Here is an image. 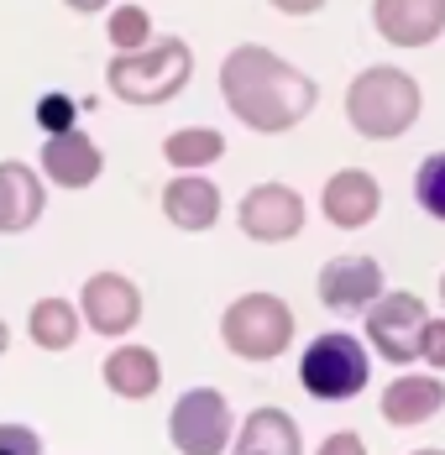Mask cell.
I'll list each match as a JSON object with an SVG mask.
<instances>
[{"instance_id":"obj_1","label":"cell","mask_w":445,"mask_h":455,"mask_svg":"<svg viewBox=\"0 0 445 455\" xmlns=\"http://www.w3.org/2000/svg\"><path fill=\"white\" fill-rule=\"evenodd\" d=\"M221 100L247 132L278 137V132H294L314 110L320 84L288 58H278L272 47L241 43L221 58Z\"/></svg>"},{"instance_id":"obj_2","label":"cell","mask_w":445,"mask_h":455,"mask_svg":"<svg viewBox=\"0 0 445 455\" xmlns=\"http://www.w3.org/2000/svg\"><path fill=\"white\" fill-rule=\"evenodd\" d=\"M425 94L414 84V74H403L393 63H372L346 84V121L356 137L367 141H393L419 121Z\"/></svg>"},{"instance_id":"obj_3","label":"cell","mask_w":445,"mask_h":455,"mask_svg":"<svg viewBox=\"0 0 445 455\" xmlns=\"http://www.w3.org/2000/svg\"><path fill=\"white\" fill-rule=\"evenodd\" d=\"M194 79V52L183 37H152L142 52H121L110 63V94L126 105H168Z\"/></svg>"},{"instance_id":"obj_4","label":"cell","mask_w":445,"mask_h":455,"mask_svg":"<svg viewBox=\"0 0 445 455\" xmlns=\"http://www.w3.org/2000/svg\"><path fill=\"white\" fill-rule=\"evenodd\" d=\"M294 309L278 293H241L221 315V346L241 362H278L294 346Z\"/></svg>"},{"instance_id":"obj_5","label":"cell","mask_w":445,"mask_h":455,"mask_svg":"<svg viewBox=\"0 0 445 455\" xmlns=\"http://www.w3.org/2000/svg\"><path fill=\"white\" fill-rule=\"evenodd\" d=\"M372 377V346L346 330H325L299 351V382L320 403H346Z\"/></svg>"},{"instance_id":"obj_6","label":"cell","mask_w":445,"mask_h":455,"mask_svg":"<svg viewBox=\"0 0 445 455\" xmlns=\"http://www.w3.org/2000/svg\"><path fill=\"white\" fill-rule=\"evenodd\" d=\"M168 440L178 455H225L236 440V419L221 387H189L168 409Z\"/></svg>"},{"instance_id":"obj_7","label":"cell","mask_w":445,"mask_h":455,"mask_svg":"<svg viewBox=\"0 0 445 455\" xmlns=\"http://www.w3.org/2000/svg\"><path fill=\"white\" fill-rule=\"evenodd\" d=\"M425 324H430V309L419 293H383L372 309H367V346L372 356L393 366L419 362V340H425Z\"/></svg>"},{"instance_id":"obj_8","label":"cell","mask_w":445,"mask_h":455,"mask_svg":"<svg viewBox=\"0 0 445 455\" xmlns=\"http://www.w3.org/2000/svg\"><path fill=\"white\" fill-rule=\"evenodd\" d=\"M236 226L247 241H263V246H283L304 230V194L288 188V183H257L241 194L236 204Z\"/></svg>"},{"instance_id":"obj_9","label":"cell","mask_w":445,"mask_h":455,"mask_svg":"<svg viewBox=\"0 0 445 455\" xmlns=\"http://www.w3.org/2000/svg\"><path fill=\"white\" fill-rule=\"evenodd\" d=\"M79 315H85V324L94 335L121 340V335H132L136 319H142V288L126 273H94L79 288Z\"/></svg>"},{"instance_id":"obj_10","label":"cell","mask_w":445,"mask_h":455,"mask_svg":"<svg viewBox=\"0 0 445 455\" xmlns=\"http://www.w3.org/2000/svg\"><path fill=\"white\" fill-rule=\"evenodd\" d=\"M314 293L330 315H367L388 288H383V267L372 257H330L320 277H314Z\"/></svg>"},{"instance_id":"obj_11","label":"cell","mask_w":445,"mask_h":455,"mask_svg":"<svg viewBox=\"0 0 445 455\" xmlns=\"http://www.w3.org/2000/svg\"><path fill=\"white\" fill-rule=\"evenodd\" d=\"M377 210H383V188H377V179L367 168H341V173H330V183L320 188V215L336 230L372 226Z\"/></svg>"},{"instance_id":"obj_12","label":"cell","mask_w":445,"mask_h":455,"mask_svg":"<svg viewBox=\"0 0 445 455\" xmlns=\"http://www.w3.org/2000/svg\"><path fill=\"white\" fill-rule=\"evenodd\" d=\"M441 409H445V377L441 371H399L383 387V398H377V413L393 429H419V424H430Z\"/></svg>"},{"instance_id":"obj_13","label":"cell","mask_w":445,"mask_h":455,"mask_svg":"<svg viewBox=\"0 0 445 455\" xmlns=\"http://www.w3.org/2000/svg\"><path fill=\"white\" fill-rule=\"evenodd\" d=\"M377 37L393 47H430L445 32V0H372Z\"/></svg>"},{"instance_id":"obj_14","label":"cell","mask_w":445,"mask_h":455,"mask_svg":"<svg viewBox=\"0 0 445 455\" xmlns=\"http://www.w3.org/2000/svg\"><path fill=\"white\" fill-rule=\"evenodd\" d=\"M43 210H47L43 179L27 163L5 157L0 163V235H27V230L43 220Z\"/></svg>"},{"instance_id":"obj_15","label":"cell","mask_w":445,"mask_h":455,"mask_svg":"<svg viewBox=\"0 0 445 455\" xmlns=\"http://www.w3.org/2000/svg\"><path fill=\"white\" fill-rule=\"evenodd\" d=\"M231 455H304V435H299V419L288 409H252L236 424V440Z\"/></svg>"},{"instance_id":"obj_16","label":"cell","mask_w":445,"mask_h":455,"mask_svg":"<svg viewBox=\"0 0 445 455\" xmlns=\"http://www.w3.org/2000/svg\"><path fill=\"white\" fill-rule=\"evenodd\" d=\"M100 377H105V387L116 393V398H126V403H142V398H152L158 387H163V362H158V351L152 346H116L105 366H100Z\"/></svg>"},{"instance_id":"obj_17","label":"cell","mask_w":445,"mask_h":455,"mask_svg":"<svg viewBox=\"0 0 445 455\" xmlns=\"http://www.w3.org/2000/svg\"><path fill=\"white\" fill-rule=\"evenodd\" d=\"M105 168V152L85 137V132H69V137H47L43 141V179L58 188H89Z\"/></svg>"},{"instance_id":"obj_18","label":"cell","mask_w":445,"mask_h":455,"mask_svg":"<svg viewBox=\"0 0 445 455\" xmlns=\"http://www.w3.org/2000/svg\"><path fill=\"white\" fill-rule=\"evenodd\" d=\"M163 215H168V226L199 235L221 220V188L199 173H174V183L163 188Z\"/></svg>"},{"instance_id":"obj_19","label":"cell","mask_w":445,"mask_h":455,"mask_svg":"<svg viewBox=\"0 0 445 455\" xmlns=\"http://www.w3.org/2000/svg\"><path fill=\"white\" fill-rule=\"evenodd\" d=\"M79 330H85V315H79V304H69V299H58V293H47L32 304V315H27V335H32V346L37 351H69L74 340H79Z\"/></svg>"},{"instance_id":"obj_20","label":"cell","mask_w":445,"mask_h":455,"mask_svg":"<svg viewBox=\"0 0 445 455\" xmlns=\"http://www.w3.org/2000/svg\"><path fill=\"white\" fill-rule=\"evenodd\" d=\"M163 157L174 163V173H199V168L225 157V137L215 126H178L174 137L163 141Z\"/></svg>"},{"instance_id":"obj_21","label":"cell","mask_w":445,"mask_h":455,"mask_svg":"<svg viewBox=\"0 0 445 455\" xmlns=\"http://www.w3.org/2000/svg\"><path fill=\"white\" fill-rule=\"evenodd\" d=\"M105 37L116 52H142V47L152 43V16H147V5H116L110 16H105Z\"/></svg>"},{"instance_id":"obj_22","label":"cell","mask_w":445,"mask_h":455,"mask_svg":"<svg viewBox=\"0 0 445 455\" xmlns=\"http://www.w3.org/2000/svg\"><path fill=\"white\" fill-rule=\"evenodd\" d=\"M414 199L430 220H445V152H430L414 173Z\"/></svg>"},{"instance_id":"obj_23","label":"cell","mask_w":445,"mask_h":455,"mask_svg":"<svg viewBox=\"0 0 445 455\" xmlns=\"http://www.w3.org/2000/svg\"><path fill=\"white\" fill-rule=\"evenodd\" d=\"M74 121H79V105H74L69 94H43V100H37V126H43L47 137H69V132H79Z\"/></svg>"},{"instance_id":"obj_24","label":"cell","mask_w":445,"mask_h":455,"mask_svg":"<svg viewBox=\"0 0 445 455\" xmlns=\"http://www.w3.org/2000/svg\"><path fill=\"white\" fill-rule=\"evenodd\" d=\"M0 455H43V435L32 424H0Z\"/></svg>"},{"instance_id":"obj_25","label":"cell","mask_w":445,"mask_h":455,"mask_svg":"<svg viewBox=\"0 0 445 455\" xmlns=\"http://www.w3.org/2000/svg\"><path fill=\"white\" fill-rule=\"evenodd\" d=\"M419 362L430 371H445V315L425 324V340H419Z\"/></svg>"},{"instance_id":"obj_26","label":"cell","mask_w":445,"mask_h":455,"mask_svg":"<svg viewBox=\"0 0 445 455\" xmlns=\"http://www.w3.org/2000/svg\"><path fill=\"white\" fill-rule=\"evenodd\" d=\"M314 455H367V440L356 429H336V435H325V445Z\"/></svg>"},{"instance_id":"obj_27","label":"cell","mask_w":445,"mask_h":455,"mask_svg":"<svg viewBox=\"0 0 445 455\" xmlns=\"http://www.w3.org/2000/svg\"><path fill=\"white\" fill-rule=\"evenodd\" d=\"M267 5H272V11H283V16H314L325 0H267Z\"/></svg>"},{"instance_id":"obj_28","label":"cell","mask_w":445,"mask_h":455,"mask_svg":"<svg viewBox=\"0 0 445 455\" xmlns=\"http://www.w3.org/2000/svg\"><path fill=\"white\" fill-rule=\"evenodd\" d=\"M63 5H69V11H79V16H94V11H105L110 0H63Z\"/></svg>"},{"instance_id":"obj_29","label":"cell","mask_w":445,"mask_h":455,"mask_svg":"<svg viewBox=\"0 0 445 455\" xmlns=\"http://www.w3.org/2000/svg\"><path fill=\"white\" fill-rule=\"evenodd\" d=\"M11 351V330H5V319H0V356Z\"/></svg>"},{"instance_id":"obj_30","label":"cell","mask_w":445,"mask_h":455,"mask_svg":"<svg viewBox=\"0 0 445 455\" xmlns=\"http://www.w3.org/2000/svg\"><path fill=\"white\" fill-rule=\"evenodd\" d=\"M409 455H445V451H435V445H425V451H409Z\"/></svg>"},{"instance_id":"obj_31","label":"cell","mask_w":445,"mask_h":455,"mask_svg":"<svg viewBox=\"0 0 445 455\" xmlns=\"http://www.w3.org/2000/svg\"><path fill=\"white\" fill-rule=\"evenodd\" d=\"M441 304H445V273H441Z\"/></svg>"}]
</instances>
